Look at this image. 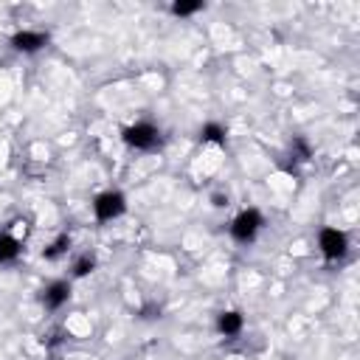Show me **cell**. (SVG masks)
I'll list each match as a JSON object with an SVG mask.
<instances>
[{"mask_svg": "<svg viewBox=\"0 0 360 360\" xmlns=\"http://www.w3.org/2000/svg\"><path fill=\"white\" fill-rule=\"evenodd\" d=\"M20 256V240H15L12 234H0V265L15 262Z\"/></svg>", "mask_w": 360, "mask_h": 360, "instance_id": "obj_7", "label": "cell"}, {"mask_svg": "<svg viewBox=\"0 0 360 360\" xmlns=\"http://www.w3.org/2000/svg\"><path fill=\"white\" fill-rule=\"evenodd\" d=\"M124 209H127V203H124V195H118V192H104V195H99L96 203H93L96 220H102V223L116 220L118 214H124Z\"/></svg>", "mask_w": 360, "mask_h": 360, "instance_id": "obj_3", "label": "cell"}, {"mask_svg": "<svg viewBox=\"0 0 360 360\" xmlns=\"http://www.w3.org/2000/svg\"><path fill=\"white\" fill-rule=\"evenodd\" d=\"M200 9H203L200 0H192V4H174V6H172V12H174L177 18H189V15L200 12Z\"/></svg>", "mask_w": 360, "mask_h": 360, "instance_id": "obj_11", "label": "cell"}, {"mask_svg": "<svg viewBox=\"0 0 360 360\" xmlns=\"http://www.w3.org/2000/svg\"><path fill=\"white\" fill-rule=\"evenodd\" d=\"M293 155H296V160H307L310 158V146H307L304 138H296L293 141Z\"/></svg>", "mask_w": 360, "mask_h": 360, "instance_id": "obj_13", "label": "cell"}, {"mask_svg": "<svg viewBox=\"0 0 360 360\" xmlns=\"http://www.w3.org/2000/svg\"><path fill=\"white\" fill-rule=\"evenodd\" d=\"M124 141H127L132 149L149 152V149H155V146L160 144V132H158V127L141 121V124H132V127L124 130Z\"/></svg>", "mask_w": 360, "mask_h": 360, "instance_id": "obj_1", "label": "cell"}, {"mask_svg": "<svg viewBox=\"0 0 360 360\" xmlns=\"http://www.w3.org/2000/svg\"><path fill=\"white\" fill-rule=\"evenodd\" d=\"M93 268H96L93 256H79V259L74 262V276H88Z\"/></svg>", "mask_w": 360, "mask_h": 360, "instance_id": "obj_12", "label": "cell"}, {"mask_svg": "<svg viewBox=\"0 0 360 360\" xmlns=\"http://www.w3.org/2000/svg\"><path fill=\"white\" fill-rule=\"evenodd\" d=\"M318 245H321V254H324L329 262L340 259V256L346 254V248H349L346 234H343V231H338V228H324V231H321V237H318Z\"/></svg>", "mask_w": 360, "mask_h": 360, "instance_id": "obj_4", "label": "cell"}, {"mask_svg": "<svg viewBox=\"0 0 360 360\" xmlns=\"http://www.w3.org/2000/svg\"><path fill=\"white\" fill-rule=\"evenodd\" d=\"M46 43H48V34H43V32H20V34L12 37V46H15L18 51H23V54H34V51H40Z\"/></svg>", "mask_w": 360, "mask_h": 360, "instance_id": "obj_5", "label": "cell"}, {"mask_svg": "<svg viewBox=\"0 0 360 360\" xmlns=\"http://www.w3.org/2000/svg\"><path fill=\"white\" fill-rule=\"evenodd\" d=\"M217 326H220V332L226 338H234V335L242 332V315L240 312H223L220 321H217Z\"/></svg>", "mask_w": 360, "mask_h": 360, "instance_id": "obj_8", "label": "cell"}, {"mask_svg": "<svg viewBox=\"0 0 360 360\" xmlns=\"http://www.w3.org/2000/svg\"><path fill=\"white\" fill-rule=\"evenodd\" d=\"M259 228H262V214L256 209H248V212H242L231 223V237L237 242H254V237L259 234Z\"/></svg>", "mask_w": 360, "mask_h": 360, "instance_id": "obj_2", "label": "cell"}, {"mask_svg": "<svg viewBox=\"0 0 360 360\" xmlns=\"http://www.w3.org/2000/svg\"><path fill=\"white\" fill-rule=\"evenodd\" d=\"M203 141H212V144H226V130L220 124H206L203 132H200Z\"/></svg>", "mask_w": 360, "mask_h": 360, "instance_id": "obj_9", "label": "cell"}, {"mask_svg": "<svg viewBox=\"0 0 360 360\" xmlns=\"http://www.w3.org/2000/svg\"><path fill=\"white\" fill-rule=\"evenodd\" d=\"M68 296H71V284L68 282H54V284H48L43 290V304L48 310H60L68 301Z\"/></svg>", "mask_w": 360, "mask_h": 360, "instance_id": "obj_6", "label": "cell"}, {"mask_svg": "<svg viewBox=\"0 0 360 360\" xmlns=\"http://www.w3.org/2000/svg\"><path fill=\"white\" fill-rule=\"evenodd\" d=\"M68 248H71V240H68V237H60V240H57L51 248H46V254H43V256H46V259H60V256H62Z\"/></svg>", "mask_w": 360, "mask_h": 360, "instance_id": "obj_10", "label": "cell"}]
</instances>
